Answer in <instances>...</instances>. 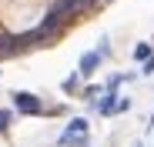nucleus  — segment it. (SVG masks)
<instances>
[{"mask_svg":"<svg viewBox=\"0 0 154 147\" xmlns=\"http://www.w3.org/2000/svg\"><path fill=\"white\" fill-rule=\"evenodd\" d=\"M14 104H17V110H20V114H40V100H37L34 94H20V90H17Z\"/></svg>","mask_w":154,"mask_h":147,"instance_id":"1","label":"nucleus"},{"mask_svg":"<svg viewBox=\"0 0 154 147\" xmlns=\"http://www.w3.org/2000/svg\"><path fill=\"white\" fill-rule=\"evenodd\" d=\"M57 27H60V14H54V10H50V17L40 23V27H37L30 37H54V34H57Z\"/></svg>","mask_w":154,"mask_h":147,"instance_id":"2","label":"nucleus"},{"mask_svg":"<svg viewBox=\"0 0 154 147\" xmlns=\"http://www.w3.org/2000/svg\"><path fill=\"white\" fill-rule=\"evenodd\" d=\"M60 144H64V147H70V144L84 147V144H87V137H84V130H70V127H67V134L60 137Z\"/></svg>","mask_w":154,"mask_h":147,"instance_id":"3","label":"nucleus"},{"mask_svg":"<svg viewBox=\"0 0 154 147\" xmlns=\"http://www.w3.org/2000/svg\"><path fill=\"white\" fill-rule=\"evenodd\" d=\"M97 64H100L97 54H84V57H81V74H84V77H91V74L97 70Z\"/></svg>","mask_w":154,"mask_h":147,"instance_id":"4","label":"nucleus"},{"mask_svg":"<svg viewBox=\"0 0 154 147\" xmlns=\"http://www.w3.org/2000/svg\"><path fill=\"white\" fill-rule=\"evenodd\" d=\"M17 47H23V40H17V37H4V34H0V57L14 54Z\"/></svg>","mask_w":154,"mask_h":147,"instance_id":"5","label":"nucleus"},{"mask_svg":"<svg viewBox=\"0 0 154 147\" xmlns=\"http://www.w3.org/2000/svg\"><path fill=\"white\" fill-rule=\"evenodd\" d=\"M114 107H117V104H114V90H107V97L100 100V114L107 117V114H114Z\"/></svg>","mask_w":154,"mask_h":147,"instance_id":"6","label":"nucleus"},{"mask_svg":"<svg viewBox=\"0 0 154 147\" xmlns=\"http://www.w3.org/2000/svg\"><path fill=\"white\" fill-rule=\"evenodd\" d=\"M134 57H137V60H147V57H151V47H147V44H137Z\"/></svg>","mask_w":154,"mask_h":147,"instance_id":"7","label":"nucleus"},{"mask_svg":"<svg viewBox=\"0 0 154 147\" xmlns=\"http://www.w3.org/2000/svg\"><path fill=\"white\" fill-rule=\"evenodd\" d=\"M7 124H10V114H7V110H0V130H4Z\"/></svg>","mask_w":154,"mask_h":147,"instance_id":"8","label":"nucleus"},{"mask_svg":"<svg viewBox=\"0 0 154 147\" xmlns=\"http://www.w3.org/2000/svg\"><path fill=\"white\" fill-rule=\"evenodd\" d=\"M144 74H154V54L147 57V64H144Z\"/></svg>","mask_w":154,"mask_h":147,"instance_id":"9","label":"nucleus"},{"mask_svg":"<svg viewBox=\"0 0 154 147\" xmlns=\"http://www.w3.org/2000/svg\"><path fill=\"white\" fill-rule=\"evenodd\" d=\"M151 127H154V117H151Z\"/></svg>","mask_w":154,"mask_h":147,"instance_id":"10","label":"nucleus"}]
</instances>
